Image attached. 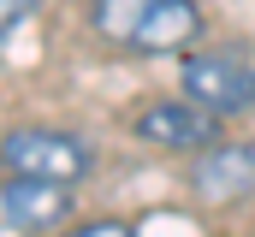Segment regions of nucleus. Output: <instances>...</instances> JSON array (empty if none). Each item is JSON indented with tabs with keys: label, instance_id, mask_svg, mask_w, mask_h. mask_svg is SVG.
<instances>
[{
	"label": "nucleus",
	"instance_id": "nucleus-1",
	"mask_svg": "<svg viewBox=\"0 0 255 237\" xmlns=\"http://www.w3.org/2000/svg\"><path fill=\"white\" fill-rule=\"evenodd\" d=\"M0 166L12 178H42V184H65V190H71L77 178H89L95 154H89V142L71 136V130L24 124V130H12V136L0 142Z\"/></svg>",
	"mask_w": 255,
	"mask_h": 237
},
{
	"label": "nucleus",
	"instance_id": "nucleus-2",
	"mask_svg": "<svg viewBox=\"0 0 255 237\" xmlns=\"http://www.w3.org/2000/svg\"><path fill=\"white\" fill-rule=\"evenodd\" d=\"M178 89H184V101H196L214 118L244 113V107H255V65L244 54H184Z\"/></svg>",
	"mask_w": 255,
	"mask_h": 237
},
{
	"label": "nucleus",
	"instance_id": "nucleus-3",
	"mask_svg": "<svg viewBox=\"0 0 255 237\" xmlns=\"http://www.w3.org/2000/svg\"><path fill=\"white\" fill-rule=\"evenodd\" d=\"M190 190L208 208H238L255 196V142H214L190 166Z\"/></svg>",
	"mask_w": 255,
	"mask_h": 237
},
{
	"label": "nucleus",
	"instance_id": "nucleus-4",
	"mask_svg": "<svg viewBox=\"0 0 255 237\" xmlns=\"http://www.w3.org/2000/svg\"><path fill=\"white\" fill-rule=\"evenodd\" d=\"M130 130L142 136V142H154V148H178V154H202V148H214L220 142V118L202 113L196 101H148L142 113L130 118Z\"/></svg>",
	"mask_w": 255,
	"mask_h": 237
},
{
	"label": "nucleus",
	"instance_id": "nucleus-5",
	"mask_svg": "<svg viewBox=\"0 0 255 237\" xmlns=\"http://www.w3.org/2000/svg\"><path fill=\"white\" fill-rule=\"evenodd\" d=\"M77 208H71V190L65 184H42V178H6L0 184V220L12 226V232H60L65 220H71Z\"/></svg>",
	"mask_w": 255,
	"mask_h": 237
},
{
	"label": "nucleus",
	"instance_id": "nucleus-6",
	"mask_svg": "<svg viewBox=\"0 0 255 237\" xmlns=\"http://www.w3.org/2000/svg\"><path fill=\"white\" fill-rule=\"evenodd\" d=\"M202 36V6L196 0H154L142 36H136V54H184Z\"/></svg>",
	"mask_w": 255,
	"mask_h": 237
},
{
	"label": "nucleus",
	"instance_id": "nucleus-7",
	"mask_svg": "<svg viewBox=\"0 0 255 237\" xmlns=\"http://www.w3.org/2000/svg\"><path fill=\"white\" fill-rule=\"evenodd\" d=\"M148 12H154V0H89V24L107 42H119V48H136Z\"/></svg>",
	"mask_w": 255,
	"mask_h": 237
},
{
	"label": "nucleus",
	"instance_id": "nucleus-8",
	"mask_svg": "<svg viewBox=\"0 0 255 237\" xmlns=\"http://www.w3.org/2000/svg\"><path fill=\"white\" fill-rule=\"evenodd\" d=\"M60 237H136V232H130L125 220H89V226H71Z\"/></svg>",
	"mask_w": 255,
	"mask_h": 237
},
{
	"label": "nucleus",
	"instance_id": "nucleus-9",
	"mask_svg": "<svg viewBox=\"0 0 255 237\" xmlns=\"http://www.w3.org/2000/svg\"><path fill=\"white\" fill-rule=\"evenodd\" d=\"M30 12H36V0H0V36H12Z\"/></svg>",
	"mask_w": 255,
	"mask_h": 237
}]
</instances>
